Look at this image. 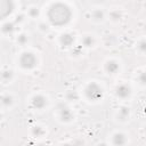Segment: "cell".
Returning a JSON list of instances; mask_svg holds the SVG:
<instances>
[{
    "mask_svg": "<svg viewBox=\"0 0 146 146\" xmlns=\"http://www.w3.org/2000/svg\"><path fill=\"white\" fill-rule=\"evenodd\" d=\"M114 143H115V144H123V143H124V137H123L122 135H116Z\"/></svg>",
    "mask_w": 146,
    "mask_h": 146,
    "instance_id": "cell-5",
    "label": "cell"
},
{
    "mask_svg": "<svg viewBox=\"0 0 146 146\" xmlns=\"http://www.w3.org/2000/svg\"><path fill=\"white\" fill-rule=\"evenodd\" d=\"M107 70H108L110 72H115V71L117 70V65H116L114 62H111V63L107 64Z\"/></svg>",
    "mask_w": 146,
    "mask_h": 146,
    "instance_id": "cell-4",
    "label": "cell"
},
{
    "mask_svg": "<svg viewBox=\"0 0 146 146\" xmlns=\"http://www.w3.org/2000/svg\"><path fill=\"white\" fill-rule=\"evenodd\" d=\"M34 62H35V59L31 54H24L21 59V63L24 67H32L34 65Z\"/></svg>",
    "mask_w": 146,
    "mask_h": 146,
    "instance_id": "cell-1",
    "label": "cell"
},
{
    "mask_svg": "<svg viewBox=\"0 0 146 146\" xmlns=\"http://www.w3.org/2000/svg\"><path fill=\"white\" fill-rule=\"evenodd\" d=\"M33 104L36 106V107H42L44 104H46V100H44V98L43 97H41V96H38V97H35L34 98V100H33Z\"/></svg>",
    "mask_w": 146,
    "mask_h": 146,
    "instance_id": "cell-3",
    "label": "cell"
},
{
    "mask_svg": "<svg viewBox=\"0 0 146 146\" xmlns=\"http://www.w3.org/2000/svg\"><path fill=\"white\" fill-rule=\"evenodd\" d=\"M117 95L120 97H127L129 95V88L125 86H121L117 88Z\"/></svg>",
    "mask_w": 146,
    "mask_h": 146,
    "instance_id": "cell-2",
    "label": "cell"
}]
</instances>
